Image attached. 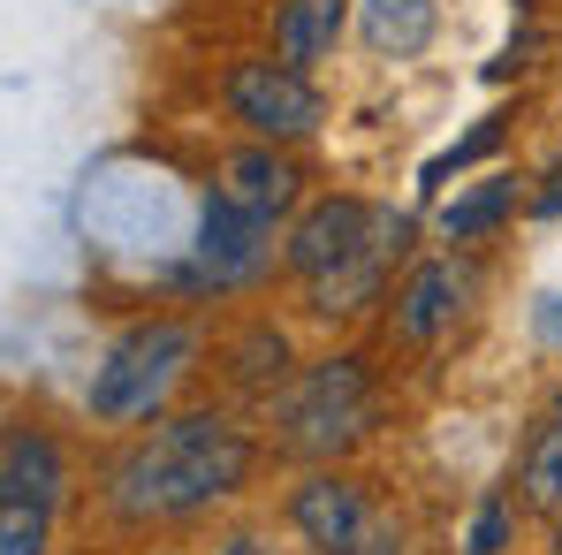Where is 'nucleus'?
I'll return each mask as SVG.
<instances>
[{
	"mask_svg": "<svg viewBox=\"0 0 562 555\" xmlns=\"http://www.w3.org/2000/svg\"><path fill=\"white\" fill-rule=\"evenodd\" d=\"M251 479V442L221 411H183L153 426L130 457L106 471V495L122 518H190Z\"/></svg>",
	"mask_w": 562,
	"mask_h": 555,
	"instance_id": "f257e3e1",
	"label": "nucleus"
},
{
	"mask_svg": "<svg viewBox=\"0 0 562 555\" xmlns=\"http://www.w3.org/2000/svg\"><path fill=\"white\" fill-rule=\"evenodd\" d=\"M190 358H198V328L190 320H145V328L114 335L106 358L92 366V396H85L92 419L99 426H145L176 396Z\"/></svg>",
	"mask_w": 562,
	"mask_h": 555,
	"instance_id": "f03ea898",
	"label": "nucleus"
},
{
	"mask_svg": "<svg viewBox=\"0 0 562 555\" xmlns=\"http://www.w3.org/2000/svg\"><path fill=\"white\" fill-rule=\"evenodd\" d=\"M373 419V373L366 358H319L289 396H281V442L296 457H335L342 442H358Z\"/></svg>",
	"mask_w": 562,
	"mask_h": 555,
	"instance_id": "7ed1b4c3",
	"label": "nucleus"
},
{
	"mask_svg": "<svg viewBox=\"0 0 562 555\" xmlns=\"http://www.w3.org/2000/svg\"><path fill=\"white\" fill-rule=\"evenodd\" d=\"M289 525L312 541L319 555H387V525H380L373 495L342 471H312L296 495H289Z\"/></svg>",
	"mask_w": 562,
	"mask_h": 555,
	"instance_id": "20e7f679",
	"label": "nucleus"
},
{
	"mask_svg": "<svg viewBox=\"0 0 562 555\" xmlns=\"http://www.w3.org/2000/svg\"><path fill=\"white\" fill-rule=\"evenodd\" d=\"M228 114L259 137V145H281V137H312L319 130V92H312V77L304 69H289V62H236L228 69Z\"/></svg>",
	"mask_w": 562,
	"mask_h": 555,
	"instance_id": "39448f33",
	"label": "nucleus"
},
{
	"mask_svg": "<svg viewBox=\"0 0 562 555\" xmlns=\"http://www.w3.org/2000/svg\"><path fill=\"white\" fill-rule=\"evenodd\" d=\"M267 229L274 221H259V213H244V206H228L213 190L205 213H198V244H190L183 281L190 289H244V281L267 267Z\"/></svg>",
	"mask_w": 562,
	"mask_h": 555,
	"instance_id": "423d86ee",
	"label": "nucleus"
},
{
	"mask_svg": "<svg viewBox=\"0 0 562 555\" xmlns=\"http://www.w3.org/2000/svg\"><path fill=\"white\" fill-rule=\"evenodd\" d=\"M380 229V206L366 198H319L296 229H289V244H281V259H289V275L319 281L327 267H342V259H358L366 244H373Z\"/></svg>",
	"mask_w": 562,
	"mask_h": 555,
	"instance_id": "0eeeda50",
	"label": "nucleus"
},
{
	"mask_svg": "<svg viewBox=\"0 0 562 555\" xmlns=\"http://www.w3.org/2000/svg\"><path fill=\"white\" fill-rule=\"evenodd\" d=\"M403 236H411V221L403 213H380V229H373V244L358 252V259H342V267H327L319 281H304V297H312V312H366L380 297V275H387V259L403 252Z\"/></svg>",
	"mask_w": 562,
	"mask_h": 555,
	"instance_id": "6e6552de",
	"label": "nucleus"
},
{
	"mask_svg": "<svg viewBox=\"0 0 562 555\" xmlns=\"http://www.w3.org/2000/svg\"><path fill=\"white\" fill-rule=\"evenodd\" d=\"M61 487H69L61 449H54L38 426H8V442H0V502H38V510H54Z\"/></svg>",
	"mask_w": 562,
	"mask_h": 555,
	"instance_id": "1a4fd4ad",
	"label": "nucleus"
},
{
	"mask_svg": "<svg viewBox=\"0 0 562 555\" xmlns=\"http://www.w3.org/2000/svg\"><path fill=\"white\" fill-rule=\"evenodd\" d=\"M296 184H304V176L281 160L274 145H251V153H236V160L221 168V184H213V190H221L228 206H244V213L274 221V213H289V206H296Z\"/></svg>",
	"mask_w": 562,
	"mask_h": 555,
	"instance_id": "9d476101",
	"label": "nucleus"
},
{
	"mask_svg": "<svg viewBox=\"0 0 562 555\" xmlns=\"http://www.w3.org/2000/svg\"><path fill=\"white\" fill-rule=\"evenodd\" d=\"M342 23H350V0H281V15H274V62H289V69L319 62V54L342 38Z\"/></svg>",
	"mask_w": 562,
	"mask_h": 555,
	"instance_id": "9b49d317",
	"label": "nucleus"
},
{
	"mask_svg": "<svg viewBox=\"0 0 562 555\" xmlns=\"http://www.w3.org/2000/svg\"><path fill=\"white\" fill-rule=\"evenodd\" d=\"M449 320H457V275L426 259L418 275L403 281V297H395V335L403 343H434Z\"/></svg>",
	"mask_w": 562,
	"mask_h": 555,
	"instance_id": "f8f14e48",
	"label": "nucleus"
},
{
	"mask_svg": "<svg viewBox=\"0 0 562 555\" xmlns=\"http://www.w3.org/2000/svg\"><path fill=\"white\" fill-rule=\"evenodd\" d=\"M358 15H366V38L380 54H418L434 38V23H441L434 0H358Z\"/></svg>",
	"mask_w": 562,
	"mask_h": 555,
	"instance_id": "ddd939ff",
	"label": "nucleus"
},
{
	"mask_svg": "<svg viewBox=\"0 0 562 555\" xmlns=\"http://www.w3.org/2000/svg\"><path fill=\"white\" fill-rule=\"evenodd\" d=\"M517 206V184H471L449 213H441V229L457 236V244H471V236H486V229H502V213Z\"/></svg>",
	"mask_w": 562,
	"mask_h": 555,
	"instance_id": "4468645a",
	"label": "nucleus"
},
{
	"mask_svg": "<svg viewBox=\"0 0 562 555\" xmlns=\"http://www.w3.org/2000/svg\"><path fill=\"white\" fill-rule=\"evenodd\" d=\"M525 502L562 518V419H555V426H540V442L525 449Z\"/></svg>",
	"mask_w": 562,
	"mask_h": 555,
	"instance_id": "2eb2a0df",
	"label": "nucleus"
},
{
	"mask_svg": "<svg viewBox=\"0 0 562 555\" xmlns=\"http://www.w3.org/2000/svg\"><path fill=\"white\" fill-rule=\"evenodd\" d=\"M0 555H46V510L38 502H0Z\"/></svg>",
	"mask_w": 562,
	"mask_h": 555,
	"instance_id": "dca6fc26",
	"label": "nucleus"
},
{
	"mask_svg": "<svg viewBox=\"0 0 562 555\" xmlns=\"http://www.w3.org/2000/svg\"><path fill=\"white\" fill-rule=\"evenodd\" d=\"M509 533H517V518H509V502H502V495H486V502L471 510L464 555H509Z\"/></svg>",
	"mask_w": 562,
	"mask_h": 555,
	"instance_id": "f3484780",
	"label": "nucleus"
},
{
	"mask_svg": "<svg viewBox=\"0 0 562 555\" xmlns=\"http://www.w3.org/2000/svg\"><path fill=\"white\" fill-rule=\"evenodd\" d=\"M236 358H244V366H236L244 380H281V358H289V351H281V335H267V328H259Z\"/></svg>",
	"mask_w": 562,
	"mask_h": 555,
	"instance_id": "a211bd4d",
	"label": "nucleus"
},
{
	"mask_svg": "<svg viewBox=\"0 0 562 555\" xmlns=\"http://www.w3.org/2000/svg\"><path fill=\"white\" fill-rule=\"evenodd\" d=\"M494 145H502V122H479V130H471L464 145H457V153H441V160L426 168V184H441L449 168H464V160H479V153H494Z\"/></svg>",
	"mask_w": 562,
	"mask_h": 555,
	"instance_id": "6ab92c4d",
	"label": "nucleus"
},
{
	"mask_svg": "<svg viewBox=\"0 0 562 555\" xmlns=\"http://www.w3.org/2000/svg\"><path fill=\"white\" fill-rule=\"evenodd\" d=\"M532 213H540V221H555V213H562V160L548 168V184H540V198H532Z\"/></svg>",
	"mask_w": 562,
	"mask_h": 555,
	"instance_id": "aec40b11",
	"label": "nucleus"
},
{
	"mask_svg": "<svg viewBox=\"0 0 562 555\" xmlns=\"http://www.w3.org/2000/svg\"><path fill=\"white\" fill-rule=\"evenodd\" d=\"M540 335H548V343H562V297H548V304H540Z\"/></svg>",
	"mask_w": 562,
	"mask_h": 555,
	"instance_id": "412c9836",
	"label": "nucleus"
},
{
	"mask_svg": "<svg viewBox=\"0 0 562 555\" xmlns=\"http://www.w3.org/2000/svg\"><path fill=\"white\" fill-rule=\"evenodd\" d=\"M555 555H562V533H555Z\"/></svg>",
	"mask_w": 562,
	"mask_h": 555,
	"instance_id": "4be33fe9",
	"label": "nucleus"
}]
</instances>
